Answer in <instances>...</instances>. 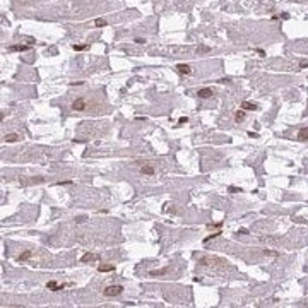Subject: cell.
<instances>
[{
	"instance_id": "4fadbf2b",
	"label": "cell",
	"mask_w": 308,
	"mask_h": 308,
	"mask_svg": "<svg viewBox=\"0 0 308 308\" xmlns=\"http://www.w3.org/2000/svg\"><path fill=\"white\" fill-rule=\"evenodd\" d=\"M17 139H19L17 134H7V135H5V140H7V142H16Z\"/></svg>"
},
{
	"instance_id": "8fae6325",
	"label": "cell",
	"mask_w": 308,
	"mask_h": 308,
	"mask_svg": "<svg viewBox=\"0 0 308 308\" xmlns=\"http://www.w3.org/2000/svg\"><path fill=\"white\" fill-rule=\"evenodd\" d=\"M94 259H99V257H98V255H92V253H86V255L82 257V262H84V264H88V262H92Z\"/></svg>"
},
{
	"instance_id": "ac0fdd59",
	"label": "cell",
	"mask_w": 308,
	"mask_h": 308,
	"mask_svg": "<svg viewBox=\"0 0 308 308\" xmlns=\"http://www.w3.org/2000/svg\"><path fill=\"white\" fill-rule=\"evenodd\" d=\"M229 192L236 193V192H241V190H240V188H236V187H229Z\"/></svg>"
},
{
	"instance_id": "e0dca14e",
	"label": "cell",
	"mask_w": 308,
	"mask_h": 308,
	"mask_svg": "<svg viewBox=\"0 0 308 308\" xmlns=\"http://www.w3.org/2000/svg\"><path fill=\"white\" fill-rule=\"evenodd\" d=\"M74 50L76 52H82V50H86V45H74Z\"/></svg>"
},
{
	"instance_id": "7402d4cb",
	"label": "cell",
	"mask_w": 308,
	"mask_h": 308,
	"mask_svg": "<svg viewBox=\"0 0 308 308\" xmlns=\"http://www.w3.org/2000/svg\"><path fill=\"white\" fill-rule=\"evenodd\" d=\"M248 135H250V137H259V134H255V132H248Z\"/></svg>"
},
{
	"instance_id": "6da1fadb",
	"label": "cell",
	"mask_w": 308,
	"mask_h": 308,
	"mask_svg": "<svg viewBox=\"0 0 308 308\" xmlns=\"http://www.w3.org/2000/svg\"><path fill=\"white\" fill-rule=\"evenodd\" d=\"M122 291H123V288L118 286V284H115V286H108V288H104L103 294L104 296H118Z\"/></svg>"
},
{
	"instance_id": "ba28073f",
	"label": "cell",
	"mask_w": 308,
	"mask_h": 308,
	"mask_svg": "<svg viewBox=\"0 0 308 308\" xmlns=\"http://www.w3.org/2000/svg\"><path fill=\"white\" fill-rule=\"evenodd\" d=\"M298 140H308V127H303L298 132Z\"/></svg>"
},
{
	"instance_id": "30bf717a",
	"label": "cell",
	"mask_w": 308,
	"mask_h": 308,
	"mask_svg": "<svg viewBox=\"0 0 308 308\" xmlns=\"http://www.w3.org/2000/svg\"><path fill=\"white\" fill-rule=\"evenodd\" d=\"M98 271L99 272H113L115 271V265H110V264H103L98 267Z\"/></svg>"
},
{
	"instance_id": "5b68a950",
	"label": "cell",
	"mask_w": 308,
	"mask_h": 308,
	"mask_svg": "<svg viewBox=\"0 0 308 308\" xmlns=\"http://www.w3.org/2000/svg\"><path fill=\"white\" fill-rule=\"evenodd\" d=\"M176 70H178L180 74H185V76H188V74L192 72L190 65H187V64H178V65H176Z\"/></svg>"
},
{
	"instance_id": "9c48e42d",
	"label": "cell",
	"mask_w": 308,
	"mask_h": 308,
	"mask_svg": "<svg viewBox=\"0 0 308 308\" xmlns=\"http://www.w3.org/2000/svg\"><path fill=\"white\" fill-rule=\"evenodd\" d=\"M140 173H142V175H154V168L149 166V164H144V166L140 168Z\"/></svg>"
},
{
	"instance_id": "d6986e66",
	"label": "cell",
	"mask_w": 308,
	"mask_h": 308,
	"mask_svg": "<svg viewBox=\"0 0 308 308\" xmlns=\"http://www.w3.org/2000/svg\"><path fill=\"white\" fill-rule=\"evenodd\" d=\"M238 233H240V235H248V229L241 228V229H238Z\"/></svg>"
},
{
	"instance_id": "277c9868",
	"label": "cell",
	"mask_w": 308,
	"mask_h": 308,
	"mask_svg": "<svg viewBox=\"0 0 308 308\" xmlns=\"http://www.w3.org/2000/svg\"><path fill=\"white\" fill-rule=\"evenodd\" d=\"M197 96L202 98V99H205V98H211V96H212V89H211V88H202V89H199Z\"/></svg>"
},
{
	"instance_id": "3957f363",
	"label": "cell",
	"mask_w": 308,
	"mask_h": 308,
	"mask_svg": "<svg viewBox=\"0 0 308 308\" xmlns=\"http://www.w3.org/2000/svg\"><path fill=\"white\" fill-rule=\"evenodd\" d=\"M68 284H58V283H55V281H48L46 283V288L50 289V291H60V289H64V288H67Z\"/></svg>"
},
{
	"instance_id": "5bb4252c",
	"label": "cell",
	"mask_w": 308,
	"mask_h": 308,
	"mask_svg": "<svg viewBox=\"0 0 308 308\" xmlns=\"http://www.w3.org/2000/svg\"><path fill=\"white\" fill-rule=\"evenodd\" d=\"M235 118H236L238 122L243 120V118H245V110H238V111L235 113Z\"/></svg>"
},
{
	"instance_id": "8992f818",
	"label": "cell",
	"mask_w": 308,
	"mask_h": 308,
	"mask_svg": "<svg viewBox=\"0 0 308 308\" xmlns=\"http://www.w3.org/2000/svg\"><path fill=\"white\" fill-rule=\"evenodd\" d=\"M29 46L31 45H12V46H9V50L10 52H26V50H29Z\"/></svg>"
},
{
	"instance_id": "2e32d148",
	"label": "cell",
	"mask_w": 308,
	"mask_h": 308,
	"mask_svg": "<svg viewBox=\"0 0 308 308\" xmlns=\"http://www.w3.org/2000/svg\"><path fill=\"white\" fill-rule=\"evenodd\" d=\"M219 235H221V231H217V233H212V235H209V236H207V238H205L204 241H205V243H207V241H211L212 238H216V236H219Z\"/></svg>"
},
{
	"instance_id": "ffe728a7",
	"label": "cell",
	"mask_w": 308,
	"mask_h": 308,
	"mask_svg": "<svg viewBox=\"0 0 308 308\" xmlns=\"http://www.w3.org/2000/svg\"><path fill=\"white\" fill-rule=\"evenodd\" d=\"M187 118H180V120H178V123H180V125H183V123H187Z\"/></svg>"
},
{
	"instance_id": "7a4b0ae2",
	"label": "cell",
	"mask_w": 308,
	"mask_h": 308,
	"mask_svg": "<svg viewBox=\"0 0 308 308\" xmlns=\"http://www.w3.org/2000/svg\"><path fill=\"white\" fill-rule=\"evenodd\" d=\"M72 110H76V111H82V110H86V98H77V99L72 103Z\"/></svg>"
},
{
	"instance_id": "7c38bea8",
	"label": "cell",
	"mask_w": 308,
	"mask_h": 308,
	"mask_svg": "<svg viewBox=\"0 0 308 308\" xmlns=\"http://www.w3.org/2000/svg\"><path fill=\"white\" fill-rule=\"evenodd\" d=\"M31 255H33V252H31V250H26V252H22V253L19 255V260H21V262H24V260L31 259Z\"/></svg>"
},
{
	"instance_id": "44dd1931",
	"label": "cell",
	"mask_w": 308,
	"mask_h": 308,
	"mask_svg": "<svg viewBox=\"0 0 308 308\" xmlns=\"http://www.w3.org/2000/svg\"><path fill=\"white\" fill-rule=\"evenodd\" d=\"M135 43H139V45H142V43H144V40H142V38H137V40H135Z\"/></svg>"
},
{
	"instance_id": "9a60e30c",
	"label": "cell",
	"mask_w": 308,
	"mask_h": 308,
	"mask_svg": "<svg viewBox=\"0 0 308 308\" xmlns=\"http://www.w3.org/2000/svg\"><path fill=\"white\" fill-rule=\"evenodd\" d=\"M94 24H96L98 28H103V26H106L108 22H106L104 19H96V21H94Z\"/></svg>"
},
{
	"instance_id": "52a82bcc",
	"label": "cell",
	"mask_w": 308,
	"mask_h": 308,
	"mask_svg": "<svg viewBox=\"0 0 308 308\" xmlns=\"http://www.w3.org/2000/svg\"><path fill=\"white\" fill-rule=\"evenodd\" d=\"M259 106H257L255 103H252V101H243L241 103V110H257Z\"/></svg>"
}]
</instances>
